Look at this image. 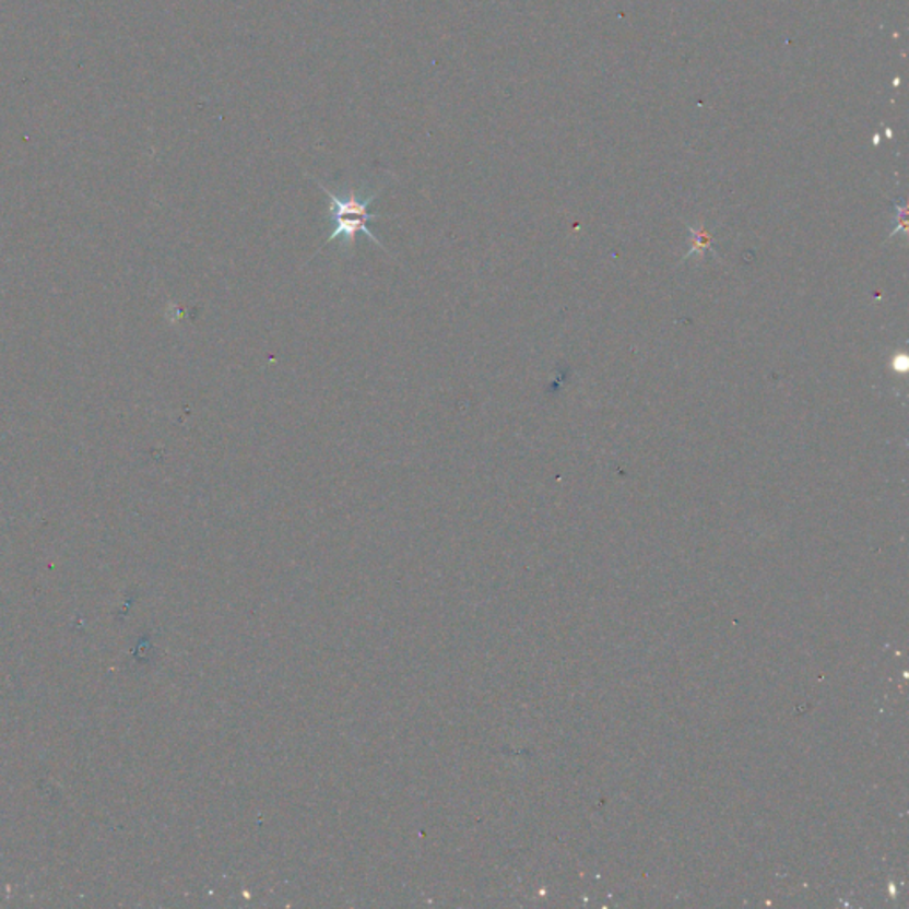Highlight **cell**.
I'll return each mask as SVG.
<instances>
[{
  "label": "cell",
  "mask_w": 909,
  "mask_h": 909,
  "mask_svg": "<svg viewBox=\"0 0 909 909\" xmlns=\"http://www.w3.org/2000/svg\"><path fill=\"white\" fill-rule=\"evenodd\" d=\"M315 181L329 198V217H331L332 229L323 246L334 240H341V249H354L355 238L359 233H365L369 240L379 244L383 249L379 238L371 235L368 226H366L368 221L380 217L379 213L368 212L369 204L374 203L375 198H377V192L366 196V198H359L355 190H349L345 198H340L332 190L327 189L326 185L318 180Z\"/></svg>",
  "instance_id": "1"
},
{
  "label": "cell",
  "mask_w": 909,
  "mask_h": 909,
  "mask_svg": "<svg viewBox=\"0 0 909 909\" xmlns=\"http://www.w3.org/2000/svg\"><path fill=\"white\" fill-rule=\"evenodd\" d=\"M689 232H692L693 246L692 251L684 256V260H687V258H692V256L695 255L698 256V258H701V256L706 255L707 251H710V241H712L710 233L706 232L704 227H698V229L689 227Z\"/></svg>",
  "instance_id": "2"
}]
</instances>
